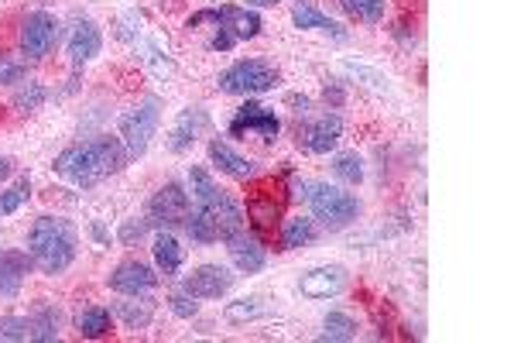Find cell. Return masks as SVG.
I'll return each mask as SVG.
<instances>
[{
    "label": "cell",
    "mask_w": 514,
    "mask_h": 343,
    "mask_svg": "<svg viewBox=\"0 0 514 343\" xmlns=\"http://www.w3.org/2000/svg\"><path fill=\"white\" fill-rule=\"evenodd\" d=\"M131 162L124 141L117 134H100V138L79 141V145H69L66 151H59L52 162V169L59 179L72 182L79 189L100 186V182L114 179L117 172H124V165Z\"/></svg>",
    "instance_id": "cell-1"
},
{
    "label": "cell",
    "mask_w": 514,
    "mask_h": 343,
    "mask_svg": "<svg viewBox=\"0 0 514 343\" xmlns=\"http://www.w3.org/2000/svg\"><path fill=\"white\" fill-rule=\"evenodd\" d=\"M79 254V230L72 227L66 217H38L28 230V258L42 275L55 278L62 271H69V265Z\"/></svg>",
    "instance_id": "cell-2"
},
{
    "label": "cell",
    "mask_w": 514,
    "mask_h": 343,
    "mask_svg": "<svg viewBox=\"0 0 514 343\" xmlns=\"http://www.w3.org/2000/svg\"><path fill=\"white\" fill-rule=\"evenodd\" d=\"M305 203H309V213L316 223H323L329 230H343L350 223H357L360 217V199L347 193L340 186H329V182H309L305 189Z\"/></svg>",
    "instance_id": "cell-3"
},
{
    "label": "cell",
    "mask_w": 514,
    "mask_h": 343,
    "mask_svg": "<svg viewBox=\"0 0 514 343\" xmlns=\"http://www.w3.org/2000/svg\"><path fill=\"white\" fill-rule=\"evenodd\" d=\"M281 83V73L271 66L268 59H240L234 66H227L216 79V90L227 97H257L268 93Z\"/></svg>",
    "instance_id": "cell-4"
},
{
    "label": "cell",
    "mask_w": 514,
    "mask_h": 343,
    "mask_svg": "<svg viewBox=\"0 0 514 343\" xmlns=\"http://www.w3.org/2000/svg\"><path fill=\"white\" fill-rule=\"evenodd\" d=\"M158 124H162V100L158 97H144L131 110H124V117L117 124V138L124 141L127 155L141 158L151 148V141H155Z\"/></svg>",
    "instance_id": "cell-5"
},
{
    "label": "cell",
    "mask_w": 514,
    "mask_h": 343,
    "mask_svg": "<svg viewBox=\"0 0 514 343\" xmlns=\"http://www.w3.org/2000/svg\"><path fill=\"white\" fill-rule=\"evenodd\" d=\"M203 25H213V28H223L237 38V42H251V38L261 35V14L254 7H240V4H223V7H203V11L189 14L186 28H203Z\"/></svg>",
    "instance_id": "cell-6"
},
{
    "label": "cell",
    "mask_w": 514,
    "mask_h": 343,
    "mask_svg": "<svg viewBox=\"0 0 514 343\" xmlns=\"http://www.w3.org/2000/svg\"><path fill=\"white\" fill-rule=\"evenodd\" d=\"M62 38V25L55 14L48 11H31L24 14L21 28H18V52L24 55V62H42L52 55V49Z\"/></svg>",
    "instance_id": "cell-7"
},
{
    "label": "cell",
    "mask_w": 514,
    "mask_h": 343,
    "mask_svg": "<svg viewBox=\"0 0 514 343\" xmlns=\"http://www.w3.org/2000/svg\"><path fill=\"white\" fill-rule=\"evenodd\" d=\"M192 213V196L182 182H165V186L155 189V196L148 199V213L144 220L151 223L155 230H175L186 223Z\"/></svg>",
    "instance_id": "cell-8"
},
{
    "label": "cell",
    "mask_w": 514,
    "mask_h": 343,
    "mask_svg": "<svg viewBox=\"0 0 514 343\" xmlns=\"http://www.w3.org/2000/svg\"><path fill=\"white\" fill-rule=\"evenodd\" d=\"M261 138L264 145H271V141H278L281 134V117L275 114V107H264V103H257L247 97L244 107H237V114L230 117V138Z\"/></svg>",
    "instance_id": "cell-9"
},
{
    "label": "cell",
    "mask_w": 514,
    "mask_h": 343,
    "mask_svg": "<svg viewBox=\"0 0 514 343\" xmlns=\"http://www.w3.org/2000/svg\"><path fill=\"white\" fill-rule=\"evenodd\" d=\"M158 268H151L141 258H124L120 265L107 275V289H114L117 295H151L158 289Z\"/></svg>",
    "instance_id": "cell-10"
},
{
    "label": "cell",
    "mask_w": 514,
    "mask_h": 343,
    "mask_svg": "<svg viewBox=\"0 0 514 343\" xmlns=\"http://www.w3.org/2000/svg\"><path fill=\"white\" fill-rule=\"evenodd\" d=\"M340 141H343V117L329 114V110L299 127V148L309 151V155H329V151L340 148Z\"/></svg>",
    "instance_id": "cell-11"
},
{
    "label": "cell",
    "mask_w": 514,
    "mask_h": 343,
    "mask_svg": "<svg viewBox=\"0 0 514 343\" xmlns=\"http://www.w3.org/2000/svg\"><path fill=\"white\" fill-rule=\"evenodd\" d=\"M237 275L223 265H199L192 268L189 275H182V292H189L192 299H223L230 289H234Z\"/></svg>",
    "instance_id": "cell-12"
},
{
    "label": "cell",
    "mask_w": 514,
    "mask_h": 343,
    "mask_svg": "<svg viewBox=\"0 0 514 343\" xmlns=\"http://www.w3.org/2000/svg\"><path fill=\"white\" fill-rule=\"evenodd\" d=\"M66 52H69L72 69L90 66L96 55L103 52V31H100V25L90 21V18H76V21H72L69 38H66Z\"/></svg>",
    "instance_id": "cell-13"
},
{
    "label": "cell",
    "mask_w": 514,
    "mask_h": 343,
    "mask_svg": "<svg viewBox=\"0 0 514 343\" xmlns=\"http://www.w3.org/2000/svg\"><path fill=\"white\" fill-rule=\"evenodd\" d=\"M347 282H350V275L343 265H319L299 278V292L305 299L323 302V299H336V295L347 289Z\"/></svg>",
    "instance_id": "cell-14"
},
{
    "label": "cell",
    "mask_w": 514,
    "mask_h": 343,
    "mask_svg": "<svg viewBox=\"0 0 514 343\" xmlns=\"http://www.w3.org/2000/svg\"><path fill=\"white\" fill-rule=\"evenodd\" d=\"M227 254L230 261H234V268L240 271V275H257V271H264V265H268V251H264V241L257 234H251V230H237L234 237H227Z\"/></svg>",
    "instance_id": "cell-15"
},
{
    "label": "cell",
    "mask_w": 514,
    "mask_h": 343,
    "mask_svg": "<svg viewBox=\"0 0 514 343\" xmlns=\"http://www.w3.org/2000/svg\"><path fill=\"white\" fill-rule=\"evenodd\" d=\"M206 151H210V165H213V169H220L223 175H230V179L247 182V179H257V175H261V165H257L254 158L240 155V151L230 145V141L213 138Z\"/></svg>",
    "instance_id": "cell-16"
},
{
    "label": "cell",
    "mask_w": 514,
    "mask_h": 343,
    "mask_svg": "<svg viewBox=\"0 0 514 343\" xmlns=\"http://www.w3.org/2000/svg\"><path fill=\"white\" fill-rule=\"evenodd\" d=\"M151 258H155L158 275L165 278H179L182 265H186V247L172 230H158L155 241H151Z\"/></svg>",
    "instance_id": "cell-17"
},
{
    "label": "cell",
    "mask_w": 514,
    "mask_h": 343,
    "mask_svg": "<svg viewBox=\"0 0 514 343\" xmlns=\"http://www.w3.org/2000/svg\"><path fill=\"white\" fill-rule=\"evenodd\" d=\"M292 25L299 31H323V35L336 38V42H347V31L343 25H336L326 11H319L312 0H295L292 4Z\"/></svg>",
    "instance_id": "cell-18"
},
{
    "label": "cell",
    "mask_w": 514,
    "mask_h": 343,
    "mask_svg": "<svg viewBox=\"0 0 514 343\" xmlns=\"http://www.w3.org/2000/svg\"><path fill=\"white\" fill-rule=\"evenodd\" d=\"M210 124V117H206L203 107H189L179 114V121H175L172 134H168V151H175V155H182V151H189L192 145L199 141V134H203V127Z\"/></svg>",
    "instance_id": "cell-19"
},
{
    "label": "cell",
    "mask_w": 514,
    "mask_h": 343,
    "mask_svg": "<svg viewBox=\"0 0 514 343\" xmlns=\"http://www.w3.org/2000/svg\"><path fill=\"white\" fill-rule=\"evenodd\" d=\"M35 268L28 258V251H0V299H14L21 292L28 271Z\"/></svg>",
    "instance_id": "cell-20"
},
{
    "label": "cell",
    "mask_w": 514,
    "mask_h": 343,
    "mask_svg": "<svg viewBox=\"0 0 514 343\" xmlns=\"http://www.w3.org/2000/svg\"><path fill=\"white\" fill-rule=\"evenodd\" d=\"M72 326H76V333L83 340H103L114 333V313L103 306H83L72 316Z\"/></svg>",
    "instance_id": "cell-21"
},
{
    "label": "cell",
    "mask_w": 514,
    "mask_h": 343,
    "mask_svg": "<svg viewBox=\"0 0 514 343\" xmlns=\"http://www.w3.org/2000/svg\"><path fill=\"white\" fill-rule=\"evenodd\" d=\"M319 237V227L312 217H288L281 223V251H299V247H309Z\"/></svg>",
    "instance_id": "cell-22"
},
{
    "label": "cell",
    "mask_w": 514,
    "mask_h": 343,
    "mask_svg": "<svg viewBox=\"0 0 514 343\" xmlns=\"http://www.w3.org/2000/svg\"><path fill=\"white\" fill-rule=\"evenodd\" d=\"M120 323L127 326V330H148L151 316H155V309H151V302L138 295V302H134V295H124L120 302H114V309H110Z\"/></svg>",
    "instance_id": "cell-23"
},
{
    "label": "cell",
    "mask_w": 514,
    "mask_h": 343,
    "mask_svg": "<svg viewBox=\"0 0 514 343\" xmlns=\"http://www.w3.org/2000/svg\"><path fill=\"white\" fill-rule=\"evenodd\" d=\"M268 313H271V306L261 299V295H240V299L223 306V319H227V323H234V326L254 323V319H264Z\"/></svg>",
    "instance_id": "cell-24"
},
{
    "label": "cell",
    "mask_w": 514,
    "mask_h": 343,
    "mask_svg": "<svg viewBox=\"0 0 514 343\" xmlns=\"http://www.w3.org/2000/svg\"><path fill=\"white\" fill-rule=\"evenodd\" d=\"M360 337V326L357 319L350 313H343V309H329L326 319H323V333H319V340H329V343H350Z\"/></svg>",
    "instance_id": "cell-25"
},
{
    "label": "cell",
    "mask_w": 514,
    "mask_h": 343,
    "mask_svg": "<svg viewBox=\"0 0 514 343\" xmlns=\"http://www.w3.org/2000/svg\"><path fill=\"white\" fill-rule=\"evenodd\" d=\"M31 323V340L38 343H48V340H59L62 333V316L55 306H48V302H42V306H35V313L28 316Z\"/></svg>",
    "instance_id": "cell-26"
},
{
    "label": "cell",
    "mask_w": 514,
    "mask_h": 343,
    "mask_svg": "<svg viewBox=\"0 0 514 343\" xmlns=\"http://www.w3.org/2000/svg\"><path fill=\"white\" fill-rule=\"evenodd\" d=\"M182 230H186L189 241L199 244V247L220 244V227H216L210 213H203V210H192L186 217V223H182Z\"/></svg>",
    "instance_id": "cell-27"
},
{
    "label": "cell",
    "mask_w": 514,
    "mask_h": 343,
    "mask_svg": "<svg viewBox=\"0 0 514 343\" xmlns=\"http://www.w3.org/2000/svg\"><path fill=\"white\" fill-rule=\"evenodd\" d=\"M340 7L357 25H381L388 14V0H340Z\"/></svg>",
    "instance_id": "cell-28"
},
{
    "label": "cell",
    "mask_w": 514,
    "mask_h": 343,
    "mask_svg": "<svg viewBox=\"0 0 514 343\" xmlns=\"http://www.w3.org/2000/svg\"><path fill=\"white\" fill-rule=\"evenodd\" d=\"M45 103H48V86L35 83V79L21 83L18 90H14V97H11V107L21 110V114H35V110H42Z\"/></svg>",
    "instance_id": "cell-29"
},
{
    "label": "cell",
    "mask_w": 514,
    "mask_h": 343,
    "mask_svg": "<svg viewBox=\"0 0 514 343\" xmlns=\"http://www.w3.org/2000/svg\"><path fill=\"white\" fill-rule=\"evenodd\" d=\"M329 169H333V175L340 182H347V186H360V182H364V175H367L364 158H360L357 151H340V155L333 158V165H329Z\"/></svg>",
    "instance_id": "cell-30"
},
{
    "label": "cell",
    "mask_w": 514,
    "mask_h": 343,
    "mask_svg": "<svg viewBox=\"0 0 514 343\" xmlns=\"http://www.w3.org/2000/svg\"><path fill=\"white\" fill-rule=\"evenodd\" d=\"M247 217H251L254 234H268L278 227V203L275 199H251L247 203Z\"/></svg>",
    "instance_id": "cell-31"
},
{
    "label": "cell",
    "mask_w": 514,
    "mask_h": 343,
    "mask_svg": "<svg viewBox=\"0 0 514 343\" xmlns=\"http://www.w3.org/2000/svg\"><path fill=\"white\" fill-rule=\"evenodd\" d=\"M28 199H31V182L28 179H18L14 186L0 189V217H11V213H18Z\"/></svg>",
    "instance_id": "cell-32"
},
{
    "label": "cell",
    "mask_w": 514,
    "mask_h": 343,
    "mask_svg": "<svg viewBox=\"0 0 514 343\" xmlns=\"http://www.w3.org/2000/svg\"><path fill=\"white\" fill-rule=\"evenodd\" d=\"M0 340H11V343L31 340L28 316H0Z\"/></svg>",
    "instance_id": "cell-33"
},
{
    "label": "cell",
    "mask_w": 514,
    "mask_h": 343,
    "mask_svg": "<svg viewBox=\"0 0 514 343\" xmlns=\"http://www.w3.org/2000/svg\"><path fill=\"white\" fill-rule=\"evenodd\" d=\"M151 230V223L144 220V217H131V220H124L120 223V230H117V241L124 244V247H134L141 241L144 234H148Z\"/></svg>",
    "instance_id": "cell-34"
},
{
    "label": "cell",
    "mask_w": 514,
    "mask_h": 343,
    "mask_svg": "<svg viewBox=\"0 0 514 343\" xmlns=\"http://www.w3.org/2000/svg\"><path fill=\"white\" fill-rule=\"evenodd\" d=\"M28 76V62H18L11 55H0V86H14V83H24Z\"/></svg>",
    "instance_id": "cell-35"
},
{
    "label": "cell",
    "mask_w": 514,
    "mask_h": 343,
    "mask_svg": "<svg viewBox=\"0 0 514 343\" xmlns=\"http://www.w3.org/2000/svg\"><path fill=\"white\" fill-rule=\"evenodd\" d=\"M165 302H168V309H172V313L179 316V319H192V316L199 313V299H192L189 292H172Z\"/></svg>",
    "instance_id": "cell-36"
},
{
    "label": "cell",
    "mask_w": 514,
    "mask_h": 343,
    "mask_svg": "<svg viewBox=\"0 0 514 343\" xmlns=\"http://www.w3.org/2000/svg\"><path fill=\"white\" fill-rule=\"evenodd\" d=\"M237 45V38L223 28H213V38H210V52H230Z\"/></svg>",
    "instance_id": "cell-37"
},
{
    "label": "cell",
    "mask_w": 514,
    "mask_h": 343,
    "mask_svg": "<svg viewBox=\"0 0 514 343\" xmlns=\"http://www.w3.org/2000/svg\"><path fill=\"white\" fill-rule=\"evenodd\" d=\"M90 234H93V241L100 244V247H110V230L103 227L100 220H93V223H90Z\"/></svg>",
    "instance_id": "cell-38"
},
{
    "label": "cell",
    "mask_w": 514,
    "mask_h": 343,
    "mask_svg": "<svg viewBox=\"0 0 514 343\" xmlns=\"http://www.w3.org/2000/svg\"><path fill=\"white\" fill-rule=\"evenodd\" d=\"M288 103L295 107V114H309V97H288Z\"/></svg>",
    "instance_id": "cell-39"
},
{
    "label": "cell",
    "mask_w": 514,
    "mask_h": 343,
    "mask_svg": "<svg viewBox=\"0 0 514 343\" xmlns=\"http://www.w3.org/2000/svg\"><path fill=\"white\" fill-rule=\"evenodd\" d=\"M11 172H14L11 158H0V182H7V179H11Z\"/></svg>",
    "instance_id": "cell-40"
},
{
    "label": "cell",
    "mask_w": 514,
    "mask_h": 343,
    "mask_svg": "<svg viewBox=\"0 0 514 343\" xmlns=\"http://www.w3.org/2000/svg\"><path fill=\"white\" fill-rule=\"evenodd\" d=\"M275 4H281V0H244V7H275Z\"/></svg>",
    "instance_id": "cell-41"
}]
</instances>
